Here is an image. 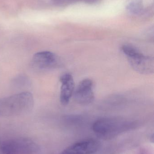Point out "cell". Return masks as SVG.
Masks as SVG:
<instances>
[{"mask_svg": "<svg viewBox=\"0 0 154 154\" xmlns=\"http://www.w3.org/2000/svg\"><path fill=\"white\" fill-rule=\"evenodd\" d=\"M33 98L29 92H23L0 99V116L21 115L30 111L33 106Z\"/></svg>", "mask_w": 154, "mask_h": 154, "instance_id": "6da1fadb", "label": "cell"}, {"mask_svg": "<svg viewBox=\"0 0 154 154\" xmlns=\"http://www.w3.org/2000/svg\"><path fill=\"white\" fill-rule=\"evenodd\" d=\"M134 122L118 118H104L95 121L92 126L94 132L103 137H113L134 128Z\"/></svg>", "mask_w": 154, "mask_h": 154, "instance_id": "7a4b0ae2", "label": "cell"}, {"mask_svg": "<svg viewBox=\"0 0 154 154\" xmlns=\"http://www.w3.org/2000/svg\"><path fill=\"white\" fill-rule=\"evenodd\" d=\"M121 49L129 65L136 72L145 75L154 73L153 58L144 55L136 47L129 44L123 45Z\"/></svg>", "mask_w": 154, "mask_h": 154, "instance_id": "3957f363", "label": "cell"}, {"mask_svg": "<svg viewBox=\"0 0 154 154\" xmlns=\"http://www.w3.org/2000/svg\"><path fill=\"white\" fill-rule=\"evenodd\" d=\"M36 150L35 144L27 139L0 141V154H33Z\"/></svg>", "mask_w": 154, "mask_h": 154, "instance_id": "277c9868", "label": "cell"}, {"mask_svg": "<svg viewBox=\"0 0 154 154\" xmlns=\"http://www.w3.org/2000/svg\"><path fill=\"white\" fill-rule=\"evenodd\" d=\"M73 96L75 101L80 105L86 106L92 103L95 99L92 81L90 79L81 81L75 89Z\"/></svg>", "mask_w": 154, "mask_h": 154, "instance_id": "5b68a950", "label": "cell"}, {"mask_svg": "<svg viewBox=\"0 0 154 154\" xmlns=\"http://www.w3.org/2000/svg\"><path fill=\"white\" fill-rule=\"evenodd\" d=\"M58 56L49 51H42L33 55L32 64L37 69L45 70L55 68L58 64Z\"/></svg>", "mask_w": 154, "mask_h": 154, "instance_id": "8992f818", "label": "cell"}, {"mask_svg": "<svg viewBox=\"0 0 154 154\" xmlns=\"http://www.w3.org/2000/svg\"><path fill=\"white\" fill-rule=\"evenodd\" d=\"M100 144L95 139H87L75 143L60 154H92L99 149Z\"/></svg>", "mask_w": 154, "mask_h": 154, "instance_id": "52a82bcc", "label": "cell"}, {"mask_svg": "<svg viewBox=\"0 0 154 154\" xmlns=\"http://www.w3.org/2000/svg\"><path fill=\"white\" fill-rule=\"evenodd\" d=\"M61 83L60 100L62 105L65 106L70 102L75 91V82L72 75L66 73L60 78Z\"/></svg>", "mask_w": 154, "mask_h": 154, "instance_id": "ba28073f", "label": "cell"}, {"mask_svg": "<svg viewBox=\"0 0 154 154\" xmlns=\"http://www.w3.org/2000/svg\"><path fill=\"white\" fill-rule=\"evenodd\" d=\"M128 7L132 12L137 14L142 11V3L140 0H133L128 5Z\"/></svg>", "mask_w": 154, "mask_h": 154, "instance_id": "9c48e42d", "label": "cell"}, {"mask_svg": "<svg viewBox=\"0 0 154 154\" xmlns=\"http://www.w3.org/2000/svg\"><path fill=\"white\" fill-rule=\"evenodd\" d=\"M70 2H76V1H85V2H90V1H92L93 0H68Z\"/></svg>", "mask_w": 154, "mask_h": 154, "instance_id": "30bf717a", "label": "cell"}]
</instances>
